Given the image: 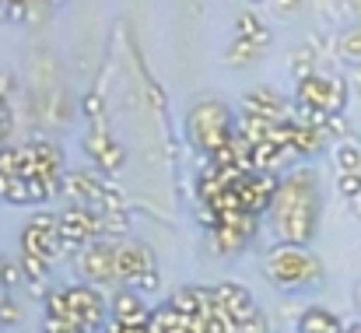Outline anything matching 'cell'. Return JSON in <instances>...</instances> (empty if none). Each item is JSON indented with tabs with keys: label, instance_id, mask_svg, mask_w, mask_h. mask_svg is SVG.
<instances>
[{
	"label": "cell",
	"instance_id": "6da1fadb",
	"mask_svg": "<svg viewBox=\"0 0 361 333\" xmlns=\"http://www.w3.org/2000/svg\"><path fill=\"white\" fill-rule=\"evenodd\" d=\"M263 218L277 235V242L309 246L319 228V183L312 169H291L288 176H281L274 204Z\"/></svg>",
	"mask_w": 361,
	"mask_h": 333
},
{
	"label": "cell",
	"instance_id": "7a4b0ae2",
	"mask_svg": "<svg viewBox=\"0 0 361 333\" xmlns=\"http://www.w3.org/2000/svg\"><path fill=\"white\" fill-rule=\"evenodd\" d=\"M263 274L277 291H302V288H319L326 270L309 246L298 242H274L263 256Z\"/></svg>",
	"mask_w": 361,
	"mask_h": 333
},
{
	"label": "cell",
	"instance_id": "3957f363",
	"mask_svg": "<svg viewBox=\"0 0 361 333\" xmlns=\"http://www.w3.org/2000/svg\"><path fill=\"white\" fill-rule=\"evenodd\" d=\"M235 137V112L225 99L204 95L186 109V140L193 144L197 155L211 158L218 155L228 140Z\"/></svg>",
	"mask_w": 361,
	"mask_h": 333
},
{
	"label": "cell",
	"instance_id": "277c9868",
	"mask_svg": "<svg viewBox=\"0 0 361 333\" xmlns=\"http://www.w3.org/2000/svg\"><path fill=\"white\" fill-rule=\"evenodd\" d=\"M116 267H120V284L137 291H158V260L154 249L140 238H116Z\"/></svg>",
	"mask_w": 361,
	"mask_h": 333
},
{
	"label": "cell",
	"instance_id": "5b68a950",
	"mask_svg": "<svg viewBox=\"0 0 361 333\" xmlns=\"http://www.w3.org/2000/svg\"><path fill=\"white\" fill-rule=\"evenodd\" d=\"M74 270L85 284L109 288L120 284V267H116V238H92L74 253Z\"/></svg>",
	"mask_w": 361,
	"mask_h": 333
},
{
	"label": "cell",
	"instance_id": "8992f818",
	"mask_svg": "<svg viewBox=\"0 0 361 333\" xmlns=\"http://www.w3.org/2000/svg\"><path fill=\"white\" fill-rule=\"evenodd\" d=\"M295 102H305V106H316V109L326 112H344L351 102V85L337 74H309L302 81H295Z\"/></svg>",
	"mask_w": 361,
	"mask_h": 333
},
{
	"label": "cell",
	"instance_id": "52a82bcc",
	"mask_svg": "<svg viewBox=\"0 0 361 333\" xmlns=\"http://www.w3.org/2000/svg\"><path fill=\"white\" fill-rule=\"evenodd\" d=\"M67 305H71V320L74 327H81L85 333L92 330H106L109 323V298L102 295V288L95 284H67Z\"/></svg>",
	"mask_w": 361,
	"mask_h": 333
},
{
	"label": "cell",
	"instance_id": "ba28073f",
	"mask_svg": "<svg viewBox=\"0 0 361 333\" xmlns=\"http://www.w3.org/2000/svg\"><path fill=\"white\" fill-rule=\"evenodd\" d=\"M81 147H85V155L92 158V165H95L102 176H116L123 165H126V147L116 140V133L109 130V123L88 126Z\"/></svg>",
	"mask_w": 361,
	"mask_h": 333
},
{
	"label": "cell",
	"instance_id": "9c48e42d",
	"mask_svg": "<svg viewBox=\"0 0 361 333\" xmlns=\"http://www.w3.org/2000/svg\"><path fill=\"white\" fill-rule=\"evenodd\" d=\"M256 224H259V218H256V214H245V211H228V214H218V218H214V224H211L207 231H211L214 249H218L221 256H232V253H242V249L252 242Z\"/></svg>",
	"mask_w": 361,
	"mask_h": 333
},
{
	"label": "cell",
	"instance_id": "30bf717a",
	"mask_svg": "<svg viewBox=\"0 0 361 333\" xmlns=\"http://www.w3.org/2000/svg\"><path fill=\"white\" fill-rule=\"evenodd\" d=\"M18 155H21V176L25 179H63V172H67L63 151L53 140L18 144Z\"/></svg>",
	"mask_w": 361,
	"mask_h": 333
},
{
	"label": "cell",
	"instance_id": "8fae6325",
	"mask_svg": "<svg viewBox=\"0 0 361 333\" xmlns=\"http://www.w3.org/2000/svg\"><path fill=\"white\" fill-rule=\"evenodd\" d=\"M281 176L284 172H242L235 190H239V204L245 214H267L270 204H274V193L281 186Z\"/></svg>",
	"mask_w": 361,
	"mask_h": 333
},
{
	"label": "cell",
	"instance_id": "7c38bea8",
	"mask_svg": "<svg viewBox=\"0 0 361 333\" xmlns=\"http://www.w3.org/2000/svg\"><path fill=\"white\" fill-rule=\"evenodd\" d=\"M106 183H109V176H102L99 169H67L63 172V197L71 204H88L92 211L102 214Z\"/></svg>",
	"mask_w": 361,
	"mask_h": 333
},
{
	"label": "cell",
	"instance_id": "4fadbf2b",
	"mask_svg": "<svg viewBox=\"0 0 361 333\" xmlns=\"http://www.w3.org/2000/svg\"><path fill=\"white\" fill-rule=\"evenodd\" d=\"M109 320H116V323H123V327H147L151 309H147V302L140 298L137 288L120 284V291L109 298Z\"/></svg>",
	"mask_w": 361,
	"mask_h": 333
},
{
	"label": "cell",
	"instance_id": "5bb4252c",
	"mask_svg": "<svg viewBox=\"0 0 361 333\" xmlns=\"http://www.w3.org/2000/svg\"><path fill=\"white\" fill-rule=\"evenodd\" d=\"M169 302L190 316V320H200V316H211L218 313V302H214V288H204V284H183L169 295Z\"/></svg>",
	"mask_w": 361,
	"mask_h": 333
},
{
	"label": "cell",
	"instance_id": "9a60e30c",
	"mask_svg": "<svg viewBox=\"0 0 361 333\" xmlns=\"http://www.w3.org/2000/svg\"><path fill=\"white\" fill-rule=\"evenodd\" d=\"M239 109L242 112H256V116H270V119H284V116H291L288 99H284L277 88H267V85L249 88V92L242 95Z\"/></svg>",
	"mask_w": 361,
	"mask_h": 333
},
{
	"label": "cell",
	"instance_id": "2e32d148",
	"mask_svg": "<svg viewBox=\"0 0 361 333\" xmlns=\"http://www.w3.org/2000/svg\"><path fill=\"white\" fill-rule=\"evenodd\" d=\"M18 246H21V253L42 256V260H49V263H56V260L63 256V238H60V231H42V228H35V224H28V222H25L21 235H18Z\"/></svg>",
	"mask_w": 361,
	"mask_h": 333
},
{
	"label": "cell",
	"instance_id": "e0dca14e",
	"mask_svg": "<svg viewBox=\"0 0 361 333\" xmlns=\"http://www.w3.org/2000/svg\"><path fill=\"white\" fill-rule=\"evenodd\" d=\"M344 320L326 309V305H305L298 313V323H295V333H344Z\"/></svg>",
	"mask_w": 361,
	"mask_h": 333
},
{
	"label": "cell",
	"instance_id": "ac0fdd59",
	"mask_svg": "<svg viewBox=\"0 0 361 333\" xmlns=\"http://www.w3.org/2000/svg\"><path fill=\"white\" fill-rule=\"evenodd\" d=\"M326 140H330V137H326L319 126H305V123L295 119V130H291L288 147L295 151V158H312V155L326 151Z\"/></svg>",
	"mask_w": 361,
	"mask_h": 333
},
{
	"label": "cell",
	"instance_id": "d6986e66",
	"mask_svg": "<svg viewBox=\"0 0 361 333\" xmlns=\"http://www.w3.org/2000/svg\"><path fill=\"white\" fill-rule=\"evenodd\" d=\"M147 330L151 333H193L190 330V316H183L169 298L161 305L151 309V320H147Z\"/></svg>",
	"mask_w": 361,
	"mask_h": 333
},
{
	"label": "cell",
	"instance_id": "ffe728a7",
	"mask_svg": "<svg viewBox=\"0 0 361 333\" xmlns=\"http://www.w3.org/2000/svg\"><path fill=\"white\" fill-rule=\"evenodd\" d=\"M235 39H245V42H252V46H259L267 53L270 42H274V32L259 21L256 11H242L239 18H235Z\"/></svg>",
	"mask_w": 361,
	"mask_h": 333
},
{
	"label": "cell",
	"instance_id": "44dd1931",
	"mask_svg": "<svg viewBox=\"0 0 361 333\" xmlns=\"http://www.w3.org/2000/svg\"><path fill=\"white\" fill-rule=\"evenodd\" d=\"M214 302H218V313L235 316L239 309H245L252 302V295L242 284H235V281H225V284H214Z\"/></svg>",
	"mask_w": 361,
	"mask_h": 333
},
{
	"label": "cell",
	"instance_id": "7402d4cb",
	"mask_svg": "<svg viewBox=\"0 0 361 333\" xmlns=\"http://www.w3.org/2000/svg\"><path fill=\"white\" fill-rule=\"evenodd\" d=\"M228 323H232V333H270V327H267V313H263L256 302H249V305L239 309L235 316H228Z\"/></svg>",
	"mask_w": 361,
	"mask_h": 333
},
{
	"label": "cell",
	"instance_id": "603a6c76",
	"mask_svg": "<svg viewBox=\"0 0 361 333\" xmlns=\"http://www.w3.org/2000/svg\"><path fill=\"white\" fill-rule=\"evenodd\" d=\"M334 165L337 172H361V144L355 137H344L334 144Z\"/></svg>",
	"mask_w": 361,
	"mask_h": 333
},
{
	"label": "cell",
	"instance_id": "cb8c5ba5",
	"mask_svg": "<svg viewBox=\"0 0 361 333\" xmlns=\"http://www.w3.org/2000/svg\"><path fill=\"white\" fill-rule=\"evenodd\" d=\"M259 56H263V49H259V46H252V42H245V39H232V46L225 49V63H228L232 71H245V67H252Z\"/></svg>",
	"mask_w": 361,
	"mask_h": 333
},
{
	"label": "cell",
	"instance_id": "d4e9b609",
	"mask_svg": "<svg viewBox=\"0 0 361 333\" xmlns=\"http://www.w3.org/2000/svg\"><path fill=\"white\" fill-rule=\"evenodd\" d=\"M337 60L361 67V25H351L337 35Z\"/></svg>",
	"mask_w": 361,
	"mask_h": 333
},
{
	"label": "cell",
	"instance_id": "484cf974",
	"mask_svg": "<svg viewBox=\"0 0 361 333\" xmlns=\"http://www.w3.org/2000/svg\"><path fill=\"white\" fill-rule=\"evenodd\" d=\"M288 63H291L295 81H302V78H309V74H316V71H319V67H316V63H319V53H316V46H312V42H302V46L291 53V60H288Z\"/></svg>",
	"mask_w": 361,
	"mask_h": 333
},
{
	"label": "cell",
	"instance_id": "4316f807",
	"mask_svg": "<svg viewBox=\"0 0 361 333\" xmlns=\"http://www.w3.org/2000/svg\"><path fill=\"white\" fill-rule=\"evenodd\" d=\"M81 116L88 119V126H95V123H106V95H102L99 88L85 92V99H81Z\"/></svg>",
	"mask_w": 361,
	"mask_h": 333
},
{
	"label": "cell",
	"instance_id": "83f0119b",
	"mask_svg": "<svg viewBox=\"0 0 361 333\" xmlns=\"http://www.w3.org/2000/svg\"><path fill=\"white\" fill-rule=\"evenodd\" d=\"M21 281H25V274H21V263H18V260H7V256H0V288H4V291H14Z\"/></svg>",
	"mask_w": 361,
	"mask_h": 333
},
{
	"label": "cell",
	"instance_id": "f1b7e54d",
	"mask_svg": "<svg viewBox=\"0 0 361 333\" xmlns=\"http://www.w3.org/2000/svg\"><path fill=\"white\" fill-rule=\"evenodd\" d=\"M337 193L344 200H361V172H337Z\"/></svg>",
	"mask_w": 361,
	"mask_h": 333
},
{
	"label": "cell",
	"instance_id": "f546056e",
	"mask_svg": "<svg viewBox=\"0 0 361 333\" xmlns=\"http://www.w3.org/2000/svg\"><path fill=\"white\" fill-rule=\"evenodd\" d=\"M71 116H74V112H71L67 95L53 92V95H49V116H46V119H49V123H71Z\"/></svg>",
	"mask_w": 361,
	"mask_h": 333
},
{
	"label": "cell",
	"instance_id": "4dcf8cb0",
	"mask_svg": "<svg viewBox=\"0 0 361 333\" xmlns=\"http://www.w3.org/2000/svg\"><path fill=\"white\" fill-rule=\"evenodd\" d=\"M21 316H25V313H21V305H18V302L11 298V291H7V298L0 302V327H18V323H21Z\"/></svg>",
	"mask_w": 361,
	"mask_h": 333
},
{
	"label": "cell",
	"instance_id": "1f68e13d",
	"mask_svg": "<svg viewBox=\"0 0 361 333\" xmlns=\"http://www.w3.org/2000/svg\"><path fill=\"white\" fill-rule=\"evenodd\" d=\"M42 333H85V330L74 327V323H63V320H49V316H42Z\"/></svg>",
	"mask_w": 361,
	"mask_h": 333
},
{
	"label": "cell",
	"instance_id": "d6a6232c",
	"mask_svg": "<svg viewBox=\"0 0 361 333\" xmlns=\"http://www.w3.org/2000/svg\"><path fill=\"white\" fill-rule=\"evenodd\" d=\"M267 7H270L277 18H288V14H295V11L302 7V0H270Z\"/></svg>",
	"mask_w": 361,
	"mask_h": 333
},
{
	"label": "cell",
	"instance_id": "836d02e7",
	"mask_svg": "<svg viewBox=\"0 0 361 333\" xmlns=\"http://www.w3.org/2000/svg\"><path fill=\"white\" fill-rule=\"evenodd\" d=\"M106 333H151V330H147V327H123L116 320H109V323H106Z\"/></svg>",
	"mask_w": 361,
	"mask_h": 333
},
{
	"label": "cell",
	"instance_id": "e575fe53",
	"mask_svg": "<svg viewBox=\"0 0 361 333\" xmlns=\"http://www.w3.org/2000/svg\"><path fill=\"white\" fill-rule=\"evenodd\" d=\"M355 88H358V95H361V67H358V74H355Z\"/></svg>",
	"mask_w": 361,
	"mask_h": 333
},
{
	"label": "cell",
	"instance_id": "d590c367",
	"mask_svg": "<svg viewBox=\"0 0 361 333\" xmlns=\"http://www.w3.org/2000/svg\"><path fill=\"white\" fill-rule=\"evenodd\" d=\"M344 333H361V323H355V327H348Z\"/></svg>",
	"mask_w": 361,
	"mask_h": 333
},
{
	"label": "cell",
	"instance_id": "8d00e7d4",
	"mask_svg": "<svg viewBox=\"0 0 361 333\" xmlns=\"http://www.w3.org/2000/svg\"><path fill=\"white\" fill-rule=\"evenodd\" d=\"M4 11H7V0H0V21H4Z\"/></svg>",
	"mask_w": 361,
	"mask_h": 333
},
{
	"label": "cell",
	"instance_id": "74e56055",
	"mask_svg": "<svg viewBox=\"0 0 361 333\" xmlns=\"http://www.w3.org/2000/svg\"><path fill=\"white\" fill-rule=\"evenodd\" d=\"M249 4H252V7H256V4H270V0H249Z\"/></svg>",
	"mask_w": 361,
	"mask_h": 333
},
{
	"label": "cell",
	"instance_id": "f35d334b",
	"mask_svg": "<svg viewBox=\"0 0 361 333\" xmlns=\"http://www.w3.org/2000/svg\"><path fill=\"white\" fill-rule=\"evenodd\" d=\"M0 92H7V88H4V74H0Z\"/></svg>",
	"mask_w": 361,
	"mask_h": 333
},
{
	"label": "cell",
	"instance_id": "ab89813d",
	"mask_svg": "<svg viewBox=\"0 0 361 333\" xmlns=\"http://www.w3.org/2000/svg\"><path fill=\"white\" fill-rule=\"evenodd\" d=\"M4 298H7V291H4V288H0V302H4Z\"/></svg>",
	"mask_w": 361,
	"mask_h": 333
},
{
	"label": "cell",
	"instance_id": "60d3db41",
	"mask_svg": "<svg viewBox=\"0 0 361 333\" xmlns=\"http://www.w3.org/2000/svg\"><path fill=\"white\" fill-rule=\"evenodd\" d=\"M358 309H361V284H358Z\"/></svg>",
	"mask_w": 361,
	"mask_h": 333
},
{
	"label": "cell",
	"instance_id": "b9f144b4",
	"mask_svg": "<svg viewBox=\"0 0 361 333\" xmlns=\"http://www.w3.org/2000/svg\"><path fill=\"white\" fill-rule=\"evenodd\" d=\"M355 207H358V211H361V200H355Z\"/></svg>",
	"mask_w": 361,
	"mask_h": 333
},
{
	"label": "cell",
	"instance_id": "7bdbcfd3",
	"mask_svg": "<svg viewBox=\"0 0 361 333\" xmlns=\"http://www.w3.org/2000/svg\"><path fill=\"white\" fill-rule=\"evenodd\" d=\"M46 4H60V0H46Z\"/></svg>",
	"mask_w": 361,
	"mask_h": 333
},
{
	"label": "cell",
	"instance_id": "ee69618b",
	"mask_svg": "<svg viewBox=\"0 0 361 333\" xmlns=\"http://www.w3.org/2000/svg\"><path fill=\"white\" fill-rule=\"evenodd\" d=\"M277 333H288V330H277Z\"/></svg>",
	"mask_w": 361,
	"mask_h": 333
}]
</instances>
